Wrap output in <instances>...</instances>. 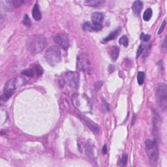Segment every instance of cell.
Wrapping results in <instances>:
<instances>
[{
	"label": "cell",
	"instance_id": "cell-1",
	"mask_svg": "<svg viewBox=\"0 0 167 167\" xmlns=\"http://www.w3.org/2000/svg\"><path fill=\"white\" fill-rule=\"evenodd\" d=\"M46 45V38L41 35L31 36L27 42V49L33 54H39L44 50Z\"/></svg>",
	"mask_w": 167,
	"mask_h": 167
},
{
	"label": "cell",
	"instance_id": "cell-2",
	"mask_svg": "<svg viewBox=\"0 0 167 167\" xmlns=\"http://www.w3.org/2000/svg\"><path fill=\"white\" fill-rule=\"evenodd\" d=\"M26 83L27 81L22 77L13 78L11 80H8L5 85L4 93L2 97L4 100H7L11 97L14 91H15L17 88L20 87Z\"/></svg>",
	"mask_w": 167,
	"mask_h": 167
},
{
	"label": "cell",
	"instance_id": "cell-3",
	"mask_svg": "<svg viewBox=\"0 0 167 167\" xmlns=\"http://www.w3.org/2000/svg\"><path fill=\"white\" fill-rule=\"evenodd\" d=\"M45 57L49 64L54 66L60 63L61 60V51L58 47L50 46L46 50Z\"/></svg>",
	"mask_w": 167,
	"mask_h": 167
},
{
	"label": "cell",
	"instance_id": "cell-4",
	"mask_svg": "<svg viewBox=\"0 0 167 167\" xmlns=\"http://www.w3.org/2000/svg\"><path fill=\"white\" fill-rule=\"evenodd\" d=\"M145 145L147 154L150 160L155 163L159 158V151L157 141L155 140L147 139L145 142Z\"/></svg>",
	"mask_w": 167,
	"mask_h": 167
},
{
	"label": "cell",
	"instance_id": "cell-5",
	"mask_svg": "<svg viewBox=\"0 0 167 167\" xmlns=\"http://www.w3.org/2000/svg\"><path fill=\"white\" fill-rule=\"evenodd\" d=\"M166 85L165 84H161L156 89V98L157 100L159 105L163 108H166Z\"/></svg>",
	"mask_w": 167,
	"mask_h": 167
},
{
	"label": "cell",
	"instance_id": "cell-6",
	"mask_svg": "<svg viewBox=\"0 0 167 167\" xmlns=\"http://www.w3.org/2000/svg\"><path fill=\"white\" fill-rule=\"evenodd\" d=\"M73 102L74 104V106L78 108L80 111L85 112V109L83 105V104L85 106L91 108V105L89 101V99L85 95H80L78 94L74 95L73 96Z\"/></svg>",
	"mask_w": 167,
	"mask_h": 167
},
{
	"label": "cell",
	"instance_id": "cell-7",
	"mask_svg": "<svg viewBox=\"0 0 167 167\" xmlns=\"http://www.w3.org/2000/svg\"><path fill=\"white\" fill-rule=\"evenodd\" d=\"M65 81L70 87L78 88L79 85V74L75 71H69L65 74Z\"/></svg>",
	"mask_w": 167,
	"mask_h": 167
},
{
	"label": "cell",
	"instance_id": "cell-8",
	"mask_svg": "<svg viewBox=\"0 0 167 167\" xmlns=\"http://www.w3.org/2000/svg\"><path fill=\"white\" fill-rule=\"evenodd\" d=\"M54 41L60 48L67 50L69 46V39L68 35L64 33H60L54 37Z\"/></svg>",
	"mask_w": 167,
	"mask_h": 167
},
{
	"label": "cell",
	"instance_id": "cell-9",
	"mask_svg": "<svg viewBox=\"0 0 167 167\" xmlns=\"http://www.w3.org/2000/svg\"><path fill=\"white\" fill-rule=\"evenodd\" d=\"M77 67L85 73H89L91 69V65L89 60L84 55H80L77 58Z\"/></svg>",
	"mask_w": 167,
	"mask_h": 167
},
{
	"label": "cell",
	"instance_id": "cell-10",
	"mask_svg": "<svg viewBox=\"0 0 167 167\" xmlns=\"http://www.w3.org/2000/svg\"><path fill=\"white\" fill-rule=\"evenodd\" d=\"M103 26L102 25L96 24L93 22H86L82 25V29L88 32H97L102 30Z\"/></svg>",
	"mask_w": 167,
	"mask_h": 167
},
{
	"label": "cell",
	"instance_id": "cell-11",
	"mask_svg": "<svg viewBox=\"0 0 167 167\" xmlns=\"http://www.w3.org/2000/svg\"><path fill=\"white\" fill-rule=\"evenodd\" d=\"M104 19L103 14L99 12H95L92 15V22L96 24L102 25V23Z\"/></svg>",
	"mask_w": 167,
	"mask_h": 167
},
{
	"label": "cell",
	"instance_id": "cell-12",
	"mask_svg": "<svg viewBox=\"0 0 167 167\" xmlns=\"http://www.w3.org/2000/svg\"><path fill=\"white\" fill-rule=\"evenodd\" d=\"M143 7V3L141 1H136L133 4L132 10L135 15H139Z\"/></svg>",
	"mask_w": 167,
	"mask_h": 167
},
{
	"label": "cell",
	"instance_id": "cell-13",
	"mask_svg": "<svg viewBox=\"0 0 167 167\" xmlns=\"http://www.w3.org/2000/svg\"><path fill=\"white\" fill-rule=\"evenodd\" d=\"M110 57L112 61H116L118 58L119 54H120V49L118 46H112L110 49Z\"/></svg>",
	"mask_w": 167,
	"mask_h": 167
},
{
	"label": "cell",
	"instance_id": "cell-14",
	"mask_svg": "<svg viewBox=\"0 0 167 167\" xmlns=\"http://www.w3.org/2000/svg\"><path fill=\"white\" fill-rule=\"evenodd\" d=\"M32 16H33V18H34L35 20H37V21H39L41 19V18H42V15H41V11H40V9H39V6L37 3H36L34 5V7H33V8Z\"/></svg>",
	"mask_w": 167,
	"mask_h": 167
},
{
	"label": "cell",
	"instance_id": "cell-15",
	"mask_svg": "<svg viewBox=\"0 0 167 167\" xmlns=\"http://www.w3.org/2000/svg\"><path fill=\"white\" fill-rule=\"evenodd\" d=\"M121 31V28H118L116 30L112 31L111 33H110V34L105 38V39H103V42H107L111 40H114L117 38V37L118 36V35L120 34V33Z\"/></svg>",
	"mask_w": 167,
	"mask_h": 167
},
{
	"label": "cell",
	"instance_id": "cell-16",
	"mask_svg": "<svg viewBox=\"0 0 167 167\" xmlns=\"http://www.w3.org/2000/svg\"><path fill=\"white\" fill-rule=\"evenodd\" d=\"M152 15H153L152 9L151 8H148L144 11V15H143V19H144L145 21L147 22L151 18Z\"/></svg>",
	"mask_w": 167,
	"mask_h": 167
},
{
	"label": "cell",
	"instance_id": "cell-17",
	"mask_svg": "<svg viewBox=\"0 0 167 167\" xmlns=\"http://www.w3.org/2000/svg\"><path fill=\"white\" fill-rule=\"evenodd\" d=\"M103 2L101 1H95V0H93V1H85V4L87 6L89 7H97L100 5L101 3H103Z\"/></svg>",
	"mask_w": 167,
	"mask_h": 167
},
{
	"label": "cell",
	"instance_id": "cell-18",
	"mask_svg": "<svg viewBox=\"0 0 167 167\" xmlns=\"http://www.w3.org/2000/svg\"><path fill=\"white\" fill-rule=\"evenodd\" d=\"M119 43L123 45V46L127 47L129 45V39L126 35H123L120 37V39H119Z\"/></svg>",
	"mask_w": 167,
	"mask_h": 167
},
{
	"label": "cell",
	"instance_id": "cell-19",
	"mask_svg": "<svg viewBox=\"0 0 167 167\" xmlns=\"http://www.w3.org/2000/svg\"><path fill=\"white\" fill-rule=\"evenodd\" d=\"M144 76H145V73L144 72H138V76H137V80H138V83L139 85L143 84L144 82Z\"/></svg>",
	"mask_w": 167,
	"mask_h": 167
},
{
	"label": "cell",
	"instance_id": "cell-20",
	"mask_svg": "<svg viewBox=\"0 0 167 167\" xmlns=\"http://www.w3.org/2000/svg\"><path fill=\"white\" fill-rule=\"evenodd\" d=\"M22 22H23L24 24L26 26H27V27H30L32 25V22L30 20V17L28 16L27 15H24V18H23Z\"/></svg>",
	"mask_w": 167,
	"mask_h": 167
},
{
	"label": "cell",
	"instance_id": "cell-21",
	"mask_svg": "<svg viewBox=\"0 0 167 167\" xmlns=\"http://www.w3.org/2000/svg\"><path fill=\"white\" fill-rule=\"evenodd\" d=\"M34 71L33 70H27V71H24L22 72V74L26 76H27V77H33V76H34Z\"/></svg>",
	"mask_w": 167,
	"mask_h": 167
},
{
	"label": "cell",
	"instance_id": "cell-22",
	"mask_svg": "<svg viewBox=\"0 0 167 167\" xmlns=\"http://www.w3.org/2000/svg\"><path fill=\"white\" fill-rule=\"evenodd\" d=\"M144 46L142 44L139 46V47H138V49L136 52V58H139V56H141V54L143 53V52H144Z\"/></svg>",
	"mask_w": 167,
	"mask_h": 167
},
{
	"label": "cell",
	"instance_id": "cell-23",
	"mask_svg": "<svg viewBox=\"0 0 167 167\" xmlns=\"http://www.w3.org/2000/svg\"><path fill=\"white\" fill-rule=\"evenodd\" d=\"M140 39L144 42H147L150 39V36L148 34H144L142 33L140 35Z\"/></svg>",
	"mask_w": 167,
	"mask_h": 167
},
{
	"label": "cell",
	"instance_id": "cell-24",
	"mask_svg": "<svg viewBox=\"0 0 167 167\" xmlns=\"http://www.w3.org/2000/svg\"><path fill=\"white\" fill-rule=\"evenodd\" d=\"M127 155L126 154L123 155L122 157L121 158L120 160V165L121 166H125L127 164Z\"/></svg>",
	"mask_w": 167,
	"mask_h": 167
},
{
	"label": "cell",
	"instance_id": "cell-25",
	"mask_svg": "<svg viewBox=\"0 0 167 167\" xmlns=\"http://www.w3.org/2000/svg\"><path fill=\"white\" fill-rule=\"evenodd\" d=\"M35 70L38 75H41L42 74V72H43V71H42V68L39 65H36L35 67Z\"/></svg>",
	"mask_w": 167,
	"mask_h": 167
},
{
	"label": "cell",
	"instance_id": "cell-26",
	"mask_svg": "<svg viewBox=\"0 0 167 167\" xmlns=\"http://www.w3.org/2000/svg\"><path fill=\"white\" fill-rule=\"evenodd\" d=\"M165 26H166V21L165 20L163 23H162V24L159 28V31H158V34H161V33L163 31L165 27Z\"/></svg>",
	"mask_w": 167,
	"mask_h": 167
},
{
	"label": "cell",
	"instance_id": "cell-27",
	"mask_svg": "<svg viewBox=\"0 0 167 167\" xmlns=\"http://www.w3.org/2000/svg\"><path fill=\"white\" fill-rule=\"evenodd\" d=\"M102 151H103V154H106L107 153V145H104L103 147V149H102Z\"/></svg>",
	"mask_w": 167,
	"mask_h": 167
},
{
	"label": "cell",
	"instance_id": "cell-28",
	"mask_svg": "<svg viewBox=\"0 0 167 167\" xmlns=\"http://www.w3.org/2000/svg\"><path fill=\"white\" fill-rule=\"evenodd\" d=\"M162 46H163V49H164V50L165 51L166 50V38H165L164 41H163V45H162Z\"/></svg>",
	"mask_w": 167,
	"mask_h": 167
}]
</instances>
